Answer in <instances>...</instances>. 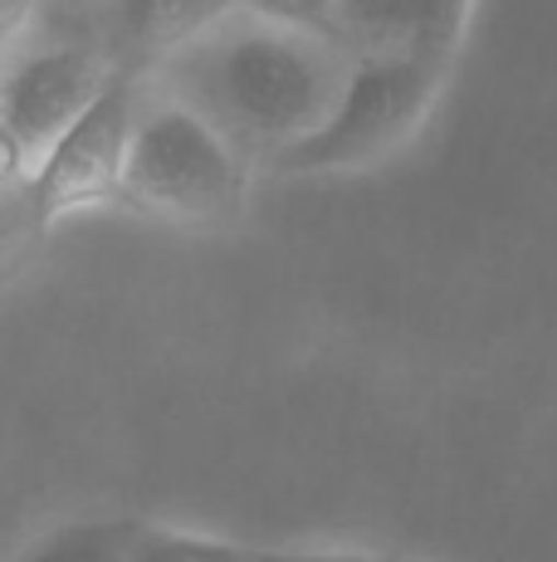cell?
<instances>
[{"label": "cell", "mask_w": 557, "mask_h": 562, "mask_svg": "<svg viewBox=\"0 0 557 562\" xmlns=\"http://www.w3.org/2000/svg\"><path fill=\"white\" fill-rule=\"evenodd\" d=\"M30 20H35V5H5L0 0V64H5V54L25 40Z\"/></svg>", "instance_id": "obj_11"}, {"label": "cell", "mask_w": 557, "mask_h": 562, "mask_svg": "<svg viewBox=\"0 0 557 562\" xmlns=\"http://www.w3.org/2000/svg\"><path fill=\"white\" fill-rule=\"evenodd\" d=\"M103 10H39L0 64V127L35 161L99 103L117 79Z\"/></svg>", "instance_id": "obj_2"}, {"label": "cell", "mask_w": 557, "mask_h": 562, "mask_svg": "<svg viewBox=\"0 0 557 562\" xmlns=\"http://www.w3.org/2000/svg\"><path fill=\"white\" fill-rule=\"evenodd\" d=\"M435 89H441V64H348V83H342L328 123L308 133L304 143L278 147L274 161L284 171H328L382 157L421 123Z\"/></svg>", "instance_id": "obj_4"}, {"label": "cell", "mask_w": 557, "mask_h": 562, "mask_svg": "<svg viewBox=\"0 0 557 562\" xmlns=\"http://www.w3.org/2000/svg\"><path fill=\"white\" fill-rule=\"evenodd\" d=\"M127 562H260V553L240 543H220V538L137 524L133 543H127Z\"/></svg>", "instance_id": "obj_8"}, {"label": "cell", "mask_w": 557, "mask_h": 562, "mask_svg": "<svg viewBox=\"0 0 557 562\" xmlns=\"http://www.w3.org/2000/svg\"><path fill=\"white\" fill-rule=\"evenodd\" d=\"M133 533L137 524L127 518H73V524L30 538L15 562H127Z\"/></svg>", "instance_id": "obj_7"}, {"label": "cell", "mask_w": 557, "mask_h": 562, "mask_svg": "<svg viewBox=\"0 0 557 562\" xmlns=\"http://www.w3.org/2000/svg\"><path fill=\"white\" fill-rule=\"evenodd\" d=\"M304 25L333 45L348 64H441L455 45V30L465 20L459 5H406V0H348V5L294 10Z\"/></svg>", "instance_id": "obj_6"}, {"label": "cell", "mask_w": 557, "mask_h": 562, "mask_svg": "<svg viewBox=\"0 0 557 562\" xmlns=\"http://www.w3.org/2000/svg\"><path fill=\"white\" fill-rule=\"evenodd\" d=\"M30 181V157L20 153V143L0 127V191H15Z\"/></svg>", "instance_id": "obj_10"}, {"label": "cell", "mask_w": 557, "mask_h": 562, "mask_svg": "<svg viewBox=\"0 0 557 562\" xmlns=\"http://www.w3.org/2000/svg\"><path fill=\"white\" fill-rule=\"evenodd\" d=\"M39 231L35 221V205H30V191L15 187V191H0V269L20 255V245Z\"/></svg>", "instance_id": "obj_9"}, {"label": "cell", "mask_w": 557, "mask_h": 562, "mask_svg": "<svg viewBox=\"0 0 557 562\" xmlns=\"http://www.w3.org/2000/svg\"><path fill=\"white\" fill-rule=\"evenodd\" d=\"M342 83L348 59L294 10H206L162 54V99L270 157L328 123Z\"/></svg>", "instance_id": "obj_1"}, {"label": "cell", "mask_w": 557, "mask_h": 562, "mask_svg": "<svg viewBox=\"0 0 557 562\" xmlns=\"http://www.w3.org/2000/svg\"><path fill=\"white\" fill-rule=\"evenodd\" d=\"M137 99H143L137 79L127 69H117V79L99 93V103L35 161L25 191H30V205H35L39 225L59 221V215L79 211V205L117 196V177H123Z\"/></svg>", "instance_id": "obj_5"}, {"label": "cell", "mask_w": 557, "mask_h": 562, "mask_svg": "<svg viewBox=\"0 0 557 562\" xmlns=\"http://www.w3.org/2000/svg\"><path fill=\"white\" fill-rule=\"evenodd\" d=\"M260 562H387V558H348V553H260Z\"/></svg>", "instance_id": "obj_12"}, {"label": "cell", "mask_w": 557, "mask_h": 562, "mask_svg": "<svg viewBox=\"0 0 557 562\" xmlns=\"http://www.w3.org/2000/svg\"><path fill=\"white\" fill-rule=\"evenodd\" d=\"M117 196L162 221H220L240 201V153L171 99H137Z\"/></svg>", "instance_id": "obj_3"}]
</instances>
